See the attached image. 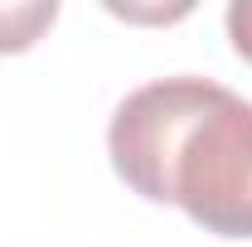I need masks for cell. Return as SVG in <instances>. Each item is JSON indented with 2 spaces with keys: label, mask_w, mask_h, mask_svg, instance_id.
<instances>
[{
  "label": "cell",
  "mask_w": 252,
  "mask_h": 247,
  "mask_svg": "<svg viewBox=\"0 0 252 247\" xmlns=\"http://www.w3.org/2000/svg\"><path fill=\"white\" fill-rule=\"evenodd\" d=\"M112 170L214 238H252V102L209 78L146 83L112 112Z\"/></svg>",
  "instance_id": "6da1fadb"
},
{
  "label": "cell",
  "mask_w": 252,
  "mask_h": 247,
  "mask_svg": "<svg viewBox=\"0 0 252 247\" xmlns=\"http://www.w3.org/2000/svg\"><path fill=\"white\" fill-rule=\"evenodd\" d=\"M59 20V0H0V54H25L39 34Z\"/></svg>",
  "instance_id": "7a4b0ae2"
},
{
  "label": "cell",
  "mask_w": 252,
  "mask_h": 247,
  "mask_svg": "<svg viewBox=\"0 0 252 247\" xmlns=\"http://www.w3.org/2000/svg\"><path fill=\"white\" fill-rule=\"evenodd\" d=\"M228 39H233V49L252 63V0H233V5H228Z\"/></svg>",
  "instance_id": "3957f363"
}]
</instances>
